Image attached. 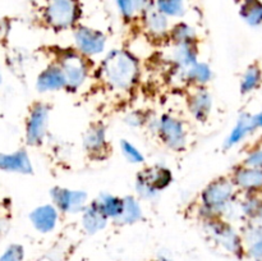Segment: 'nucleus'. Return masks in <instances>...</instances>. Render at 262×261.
Wrapping results in <instances>:
<instances>
[{
    "label": "nucleus",
    "mask_w": 262,
    "mask_h": 261,
    "mask_svg": "<svg viewBox=\"0 0 262 261\" xmlns=\"http://www.w3.org/2000/svg\"><path fill=\"white\" fill-rule=\"evenodd\" d=\"M147 122H148V118L141 112H132L124 118L125 124L129 125V127H133V128L142 127V125L147 124Z\"/></svg>",
    "instance_id": "36"
},
{
    "label": "nucleus",
    "mask_w": 262,
    "mask_h": 261,
    "mask_svg": "<svg viewBox=\"0 0 262 261\" xmlns=\"http://www.w3.org/2000/svg\"><path fill=\"white\" fill-rule=\"evenodd\" d=\"M243 240L246 245L251 243L252 241L262 237V219L255 220V222H247L246 227L242 230Z\"/></svg>",
    "instance_id": "32"
},
{
    "label": "nucleus",
    "mask_w": 262,
    "mask_h": 261,
    "mask_svg": "<svg viewBox=\"0 0 262 261\" xmlns=\"http://www.w3.org/2000/svg\"><path fill=\"white\" fill-rule=\"evenodd\" d=\"M188 110L199 122H205L212 110V96L204 87H197L188 97Z\"/></svg>",
    "instance_id": "16"
},
{
    "label": "nucleus",
    "mask_w": 262,
    "mask_h": 261,
    "mask_svg": "<svg viewBox=\"0 0 262 261\" xmlns=\"http://www.w3.org/2000/svg\"><path fill=\"white\" fill-rule=\"evenodd\" d=\"M256 129H257V127H256L255 119H253V114L242 113L238 117L234 127L232 128L230 133L228 135L227 140L224 142V148L225 150H229V148L234 147L238 143L242 142L243 140H246Z\"/></svg>",
    "instance_id": "17"
},
{
    "label": "nucleus",
    "mask_w": 262,
    "mask_h": 261,
    "mask_svg": "<svg viewBox=\"0 0 262 261\" xmlns=\"http://www.w3.org/2000/svg\"><path fill=\"white\" fill-rule=\"evenodd\" d=\"M154 5L168 18H181L186 13L184 0H154Z\"/></svg>",
    "instance_id": "28"
},
{
    "label": "nucleus",
    "mask_w": 262,
    "mask_h": 261,
    "mask_svg": "<svg viewBox=\"0 0 262 261\" xmlns=\"http://www.w3.org/2000/svg\"><path fill=\"white\" fill-rule=\"evenodd\" d=\"M235 192L237 188L234 187L230 178L220 177L210 182L201 192L200 202V212L205 219L210 217H224L228 212L234 207Z\"/></svg>",
    "instance_id": "2"
},
{
    "label": "nucleus",
    "mask_w": 262,
    "mask_h": 261,
    "mask_svg": "<svg viewBox=\"0 0 262 261\" xmlns=\"http://www.w3.org/2000/svg\"><path fill=\"white\" fill-rule=\"evenodd\" d=\"M50 107L45 102H35L26 120V142L30 146H40L48 135Z\"/></svg>",
    "instance_id": "7"
},
{
    "label": "nucleus",
    "mask_w": 262,
    "mask_h": 261,
    "mask_svg": "<svg viewBox=\"0 0 262 261\" xmlns=\"http://www.w3.org/2000/svg\"><path fill=\"white\" fill-rule=\"evenodd\" d=\"M59 210L53 204L40 205L30 212V222L38 233L48 234L56 228L59 222Z\"/></svg>",
    "instance_id": "13"
},
{
    "label": "nucleus",
    "mask_w": 262,
    "mask_h": 261,
    "mask_svg": "<svg viewBox=\"0 0 262 261\" xmlns=\"http://www.w3.org/2000/svg\"><path fill=\"white\" fill-rule=\"evenodd\" d=\"M182 74L187 82L197 87H204L212 78L211 67L206 63H201V61H197L189 68L182 71Z\"/></svg>",
    "instance_id": "23"
},
{
    "label": "nucleus",
    "mask_w": 262,
    "mask_h": 261,
    "mask_svg": "<svg viewBox=\"0 0 262 261\" xmlns=\"http://www.w3.org/2000/svg\"><path fill=\"white\" fill-rule=\"evenodd\" d=\"M158 261H174L168 252H160L158 255Z\"/></svg>",
    "instance_id": "39"
},
{
    "label": "nucleus",
    "mask_w": 262,
    "mask_h": 261,
    "mask_svg": "<svg viewBox=\"0 0 262 261\" xmlns=\"http://www.w3.org/2000/svg\"><path fill=\"white\" fill-rule=\"evenodd\" d=\"M124 200V207H123L122 216L115 223L123 225H132L140 222L143 216V210L140 201L133 196L123 197Z\"/></svg>",
    "instance_id": "25"
},
{
    "label": "nucleus",
    "mask_w": 262,
    "mask_h": 261,
    "mask_svg": "<svg viewBox=\"0 0 262 261\" xmlns=\"http://www.w3.org/2000/svg\"><path fill=\"white\" fill-rule=\"evenodd\" d=\"M82 8L78 0H55L48 2L42 10L46 25L55 31H66L79 25Z\"/></svg>",
    "instance_id": "4"
},
{
    "label": "nucleus",
    "mask_w": 262,
    "mask_h": 261,
    "mask_svg": "<svg viewBox=\"0 0 262 261\" xmlns=\"http://www.w3.org/2000/svg\"><path fill=\"white\" fill-rule=\"evenodd\" d=\"M107 219L117 222L122 216L124 200L112 193H101L96 200H94Z\"/></svg>",
    "instance_id": "21"
},
{
    "label": "nucleus",
    "mask_w": 262,
    "mask_h": 261,
    "mask_svg": "<svg viewBox=\"0 0 262 261\" xmlns=\"http://www.w3.org/2000/svg\"><path fill=\"white\" fill-rule=\"evenodd\" d=\"M0 170L8 173L32 174L33 165L27 151L20 148L14 153L0 154Z\"/></svg>",
    "instance_id": "15"
},
{
    "label": "nucleus",
    "mask_w": 262,
    "mask_h": 261,
    "mask_svg": "<svg viewBox=\"0 0 262 261\" xmlns=\"http://www.w3.org/2000/svg\"><path fill=\"white\" fill-rule=\"evenodd\" d=\"M246 256L251 261H262V237L246 245Z\"/></svg>",
    "instance_id": "35"
},
{
    "label": "nucleus",
    "mask_w": 262,
    "mask_h": 261,
    "mask_svg": "<svg viewBox=\"0 0 262 261\" xmlns=\"http://www.w3.org/2000/svg\"><path fill=\"white\" fill-rule=\"evenodd\" d=\"M169 38L176 45H196L197 33L193 26L187 22H178L171 26Z\"/></svg>",
    "instance_id": "24"
},
{
    "label": "nucleus",
    "mask_w": 262,
    "mask_h": 261,
    "mask_svg": "<svg viewBox=\"0 0 262 261\" xmlns=\"http://www.w3.org/2000/svg\"><path fill=\"white\" fill-rule=\"evenodd\" d=\"M73 40L77 50L87 58L104 53L107 42L104 32L84 25H78L73 28Z\"/></svg>",
    "instance_id": "8"
},
{
    "label": "nucleus",
    "mask_w": 262,
    "mask_h": 261,
    "mask_svg": "<svg viewBox=\"0 0 262 261\" xmlns=\"http://www.w3.org/2000/svg\"><path fill=\"white\" fill-rule=\"evenodd\" d=\"M262 83V69L258 64H251L242 74L239 90L242 95L252 94Z\"/></svg>",
    "instance_id": "26"
},
{
    "label": "nucleus",
    "mask_w": 262,
    "mask_h": 261,
    "mask_svg": "<svg viewBox=\"0 0 262 261\" xmlns=\"http://www.w3.org/2000/svg\"><path fill=\"white\" fill-rule=\"evenodd\" d=\"M5 31H7V28H5L4 22H0V40L5 36Z\"/></svg>",
    "instance_id": "40"
},
{
    "label": "nucleus",
    "mask_w": 262,
    "mask_h": 261,
    "mask_svg": "<svg viewBox=\"0 0 262 261\" xmlns=\"http://www.w3.org/2000/svg\"><path fill=\"white\" fill-rule=\"evenodd\" d=\"M120 150H122L123 155L127 159L129 163L132 164H142L145 161V156L141 153L140 148L128 140L120 141Z\"/></svg>",
    "instance_id": "30"
},
{
    "label": "nucleus",
    "mask_w": 262,
    "mask_h": 261,
    "mask_svg": "<svg viewBox=\"0 0 262 261\" xmlns=\"http://www.w3.org/2000/svg\"><path fill=\"white\" fill-rule=\"evenodd\" d=\"M53 205L63 214H78L89 205V194L81 189L55 186L50 189Z\"/></svg>",
    "instance_id": "9"
},
{
    "label": "nucleus",
    "mask_w": 262,
    "mask_h": 261,
    "mask_svg": "<svg viewBox=\"0 0 262 261\" xmlns=\"http://www.w3.org/2000/svg\"><path fill=\"white\" fill-rule=\"evenodd\" d=\"M147 173L148 178H150L152 186L158 189L159 192L164 191L168 188L173 182V173L169 168L164 165H155L150 166V168L145 169Z\"/></svg>",
    "instance_id": "27"
},
{
    "label": "nucleus",
    "mask_w": 262,
    "mask_h": 261,
    "mask_svg": "<svg viewBox=\"0 0 262 261\" xmlns=\"http://www.w3.org/2000/svg\"><path fill=\"white\" fill-rule=\"evenodd\" d=\"M238 204V211L247 222L262 219V193H247Z\"/></svg>",
    "instance_id": "19"
},
{
    "label": "nucleus",
    "mask_w": 262,
    "mask_h": 261,
    "mask_svg": "<svg viewBox=\"0 0 262 261\" xmlns=\"http://www.w3.org/2000/svg\"><path fill=\"white\" fill-rule=\"evenodd\" d=\"M197 58L199 51L196 45H176L171 53V60L181 72L197 63Z\"/></svg>",
    "instance_id": "22"
},
{
    "label": "nucleus",
    "mask_w": 262,
    "mask_h": 261,
    "mask_svg": "<svg viewBox=\"0 0 262 261\" xmlns=\"http://www.w3.org/2000/svg\"><path fill=\"white\" fill-rule=\"evenodd\" d=\"M48 2H55V0H48Z\"/></svg>",
    "instance_id": "42"
},
{
    "label": "nucleus",
    "mask_w": 262,
    "mask_h": 261,
    "mask_svg": "<svg viewBox=\"0 0 262 261\" xmlns=\"http://www.w3.org/2000/svg\"><path fill=\"white\" fill-rule=\"evenodd\" d=\"M243 164L262 169V141L256 143L252 148L247 151L245 159H243Z\"/></svg>",
    "instance_id": "33"
},
{
    "label": "nucleus",
    "mask_w": 262,
    "mask_h": 261,
    "mask_svg": "<svg viewBox=\"0 0 262 261\" xmlns=\"http://www.w3.org/2000/svg\"><path fill=\"white\" fill-rule=\"evenodd\" d=\"M100 73L112 89L127 91L137 83L140 77V61L130 51L113 49L102 59Z\"/></svg>",
    "instance_id": "1"
},
{
    "label": "nucleus",
    "mask_w": 262,
    "mask_h": 261,
    "mask_svg": "<svg viewBox=\"0 0 262 261\" xmlns=\"http://www.w3.org/2000/svg\"><path fill=\"white\" fill-rule=\"evenodd\" d=\"M253 119H255L257 129L258 128H262V110L260 113H256V114H253Z\"/></svg>",
    "instance_id": "38"
},
{
    "label": "nucleus",
    "mask_w": 262,
    "mask_h": 261,
    "mask_svg": "<svg viewBox=\"0 0 262 261\" xmlns=\"http://www.w3.org/2000/svg\"><path fill=\"white\" fill-rule=\"evenodd\" d=\"M2 81H3V74H2V71H0V84H2Z\"/></svg>",
    "instance_id": "41"
},
{
    "label": "nucleus",
    "mask_w": 262,
    "mask_h": 261,
    "mask_svg": "<svg viewBox=\"0 0 262 261\" xmlns=\"http://www.w3.org/2000/svg\"><path fill=\"white\" fill-rule=\"evenodd\" d=\"M141 20H142L143 30L155 38H161L169 36L170 31V18L166 17L161 12H159L155 5H151L147 9L141 13Z\"/></svg>",
    "instance_id": "12"
},
{
    "label": "nucleus",
    "mask_w": 262,
    "mask_h": 261,
    "mask_svg": "<svg viewBox=\"0 0 262 261\" xmlns=\"http://www.w3.org/2000/svg\"><path fill=\"white\" fill-rule=\"evenodd\" d=\"M36 89L38 92H54L67 89L66 76L58 64H50L40 72L36 79Z\"/></svg>",
    "instance_id": "14"
},
{
    "label": "nucleus",
    "mask_w": 262,
    "mask_h": 261,
    "mask_svg": "<svg viewBox=\"0 0 262 261\" xmlns=\"http://www.w3.org/2000/svg\"><path fill=\"white\" fill-rule=\"evenodd\" d=\"M25 258V248L22 245L12 243L0 255V261H23Z\"/></svg>",
    "instance_id": "34"
},
{
    "label": "nucleus",
    "mask_w": 262,
    "mask_h": 261,
    "mask_svg": "<svg viewBox=\"0 0 262 261\" xmlns=\"http://www.w3.org/2000/svg\"><path fill=\"white\" fill-rule=\"evenodd\" d=\"M8 228V222L4 219V217H0V240H2L3 235L5 234Z\"/></svg>",
    "instance_id": "37"
},
{
    "label": "nucleus",
    "mask_w": 262,
    "mask_h": 261,
    "mask_svg": "<svg viewBox=\"0 0 262 261\" xmlns=\"http://www.w3.org/2000/svg\"><path fill=\"white\" fill-rule=\"evenodd\" d=\"M239 15L251 27L262 26V0H235Z\"/></svg>",
    "instance_id": "20"
},
{
    "label": "nucleus",
    "mask_w": 262,
    "mask_h": 261,
    "mask_svg": "<svg viewBox=\"0 0 262 261\" xmlns=\"http://www.w3.org/2000/svg\"><path fill=\"white\" fill-rule=\"evenodd\" d=\"M136 192L143 200H154L159 194V191L152 186L146 170H141L136 177Z\"/></svg>",
    "instance_id": "29"
},
{
    "label": "nucleus",
    "mask_w": 262,
    "mask_h": 261,
    "mask_svg": "<svg viewBox=\"0 0 262 261\" xmlns=\"http://www.w3.org/2000/svg\"><path fill=\"white\" fill-rule=\"evenodd\" d=\"M204 229L210 240L237 258L246 256V243L242 233L224 217H210L204 220Z\"/></svg>",
    "instance_id": "3"
},
{
    "label": "nucleus",
    "mask_w": 262,
    "mask_h": 261,
    "mask_svg": "<svg viewBox=\"0 0 262 261\" xmlns=\"http://www.w3.org/2000/svg\"><path fill=\"white\" fill-rule=\"evenodd\" d=\"M117 7L119 9L120 15L124 18L125 20H133L140 15L138 8L136 5L135 0H115Z\"/></svg>",
    "instance_id": "31"
},
{
    "label": "nucleus",
    "mask_w": 262,
    "mask_h": 261,
    "mask_svg": "<svg viewBox=\"0 0 262 261\" xmlns=\"http://www.w3.org/2000/svg\"><path fill=\"white\" fill-rule=\"evenodd\" d=\"M155 132L161 142L174 151L184 150L187 145V132L183 122L171 114H163L156 119Z\"/></svg>",
    "instance_id": "6"
},
{
    "label": "nucleus",
    "mask_w": 262,
    "mask_h": 261,
    "mask_svg": "<svg viewBox=\"0 0 262 261\" xmlns=\"http://www.w3.org/2000/svg\"><path fill=\"white\" fill-rule=\"evenodd\" d=\"M81 214L82 228L87 234H96V233L101 232L106 228L107 222H109V219L105 216L104 212L100 210L95 201L90 202Z\"/></svg>",
    "instance_id": "18"
},
{
    "label": "nucleus",
    "mask_w": 262,
    "mask_h": 261,
    "mask_svg": "<svg viewBox=\"0 0 262 261\" xmlns=\"http://www.w3.org/2000/svg\"><path fill=\"white\" fill-rule=\"evenodd\" d=\"M230 181L237 191L243 194L262 193V169L260 168L241 164L234 168Z\"/></svg>",
    "instance_id": "10"
},
{
    "label": "nucleus",
    "mask_w": 262,
    "mask_h": 261,
    "mask_svg": "<svg viewBox=\"0 0 262 261\" xmlns=\"http://www.w3.org/2000/svg\"><path fill=\"white\" fill-rule=\"evenodd\" d=\"M184 2H188V0H184Z\"/></svg>",
    "instance_id": "43"
},
{
    "label": "nucleus",
    "mask_w": 262,
    "mask_h": 261,
    "mask_svg": "<svg viewBox=\"0 0 262 261\" xmlns=\"http://www.w3.org/2000/svg\"><path fill=\"white\" fill-rule=\"evenodd\" d=\"M83 148L90 158L105 159L109 155L106 128L101 123H95L83 136Z\"/></svg>",
    "instance_id": "11"
},
{
    "label": "nucleus",
    "mask_w": 262,
    "mask_h": 261,
    "mask_svg": "<svg viewBox=\"0 0 262 261\" xmlns=\"http://www.w3.org/2000/svg\"><path fill=\"white\" fill-rule=\"evenodd\" d=\"M59 67L63 71L67 81V89L68 91L76 92L83 87L90 76V63L89 58L78 50L66 49L60 51L58 61Z\"/></svg>",
    "instance_id": "5"
}]
</instances>
